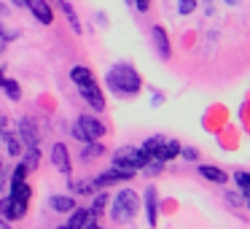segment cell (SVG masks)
<instances>
[{"label": "cell", "instance_id": "8d00e7d4", "mask_svg": "<svg viewBox=\"0 0 250 229\" xmlns=\"http://www.w3.org/2000/svg\"><path fill=\"white\" fill-rule=\"evenodd\" d=\"M0 173H3V162H0Z\"/></svg>", "mask_w": 250, "mask_h": 229}, {"label": "cell", "instance_id": "7c38bea8", "mask_svg": "<svg viewBox=\"0 0 250 229\" xmlns=\"http://www.w3.org/2000/svg\"><path fill=\"white\" fill-rule=\"evenodd\" d=\"M51 162H54V167L60 170V173H70V154H67V146L65 143H54V148H51Z\"/></svg>", "mask_w": 250, "mask_h": 229}, {"label": "cell", "instance_id": "8992f818", "mask_svg": "<svg viewBox=\"0 0 250 229\" xmlns=\"http://www.w3.org/2000/svg\"><path fill=\"white\" fill-rule=\"evenodd\" d=\"M24 175H27V167H24V164H17V170H14V175H11V194L19 197V200H27V202H30L33 189L27 186Z\"/></svg>", "mask_w": 250, "mask_h": 229}, {"label": "cell", "instance_id": "7a4b0ae2", "mask_svg": "<svg viewBox=\"0 0 250 229\" xmlns=\"http://www.w3.org/2000/svg\"><path fill=\"white\" fill-rule=\"evenodd\" d=\"M137 207H140V197H137V191L132 189H121L119 194L113 197V205H110V218H113L116 224H126L135 218Z\"/></svg>", "mask_w": 250, "mask_h": 229}, {"label": "cell", "instance_id": "ba28073f", "mask_svg": "<svg viewBox=\"0 0 250 229\" xmlns=\"http://www.w3.org/2000/svg\"><path fill=\"white\" fill-rule=\"evenodd\" d=\"M78 92H81V97L92 105V111H97V114H100V111H105V97H103V92H100V87L94 81L78 87Z\"/></svg>", "mask_w": 250, "mask_h": 229}, {"label": "cell", "instance_id": "52a82bcc", "mask_svg": "<svg viewBox=\"0 0 250 229\" xmlns=\"http://www.w3.org/2000/svg\"><path fill=\"white\" fill-rule=\"evenodd\" d=\"M132 170H124V167H110V170H105L103 175H97L94 178V189H103V186H110V183H119V181H129L132 178Z\"/></svg>", "mask_w": 250, "mask_h": 229}, {"label": "cell", "instance_id": "4dcf8cb0", "mask_svg": "<svg viewBox=\"0 0 250 229\" xmlns=\"http://www.w3.org/2000/svg\"><path fill=\"white\" fill-rule=\"evenodd\" d=\"M14 6H27V0H11Z\"/></svg>", "mask_w": 250, "mask_h": 229}, {"label": "cell", "instance_id": "836d02e7", "mask_svg": "<svg viewBox=\"0 0 250 229\" xmlns=\"http://www.w3.org/2000/svg\"><path fill=\"white\" fill-rule=\"evenodd\" d=\"M3 14H8V11H6V6H3V3H0V17H3Z\"/></svg>", "mask_w": 250, "mask_h": 229}, {"label": "cell", "instance_id": "30bf717a", "mask_svg": "<svg viewBox=\"0 0 250 229\" xmlns=\"http://www.w3.org/2000/svg\"><path fill=\"white\" fill-rule=\"evenodd\" d=\"M27 8L33 11V17L43 24H51L54 22V11H51L49 0H27Z\"/></svg>", "mask_w": 250, "mask_h": 229}, {"label": "cell", "instance_id": "83f0119b", "mask_svg": "<svg viewBox=\"0 0 250 229\" xmlns=\"http://www.w3.org/2000/svg\"><path fill=\"white\" fill-rule=\"evenodd\" d=\"M14 38H17V30H6L0 24V41H14Z\"/></svg>", "mask_w": 250, "mask_h": 229}, {"label": "cell", "instance_id": "cb8c5ba5", "mask_svg": "<svg viewBox=\"0 0 250 229\" xmlns=\"http://www.w3.org/2000/svg\"><path fill=\"white\" fill-rule=\"evenodd\" d=\"M105 148L100 146L97 140H86V146H83V151H81V157L83 159H94V157H100V154H103Z\"/></svg>", "mask_w": 250, "mask_h": 229}, {"label": "cell", "instance_id": "3957f363", "mask_svg": "<svg viewBox=\"0 0 250 229\" xmlns=\"http://www.w3.org/2000/svg\"><path fill=\"white\" fill-rule=\"evenodd\" d=\"M151 162V157H148L143 148H135V146H121V148H116V154H113V164L116 167H124V170H143L146 164Z\"/></svg>", "mask_w": 250, "mask_h": 229}, {"label": "cell", "instance_id": "d6a6232c", "mask_svg": "<svg viewBox=\"0 0 250 229\" xmlns=\"http://www.w3.org/2000/svg\"><path fill=\"white\" fill-rule=\"evenodd\" d=\"M3 51H6V44H3V41H0V57H3Z\"/></svg>", "mask_w": 250, "mask_h": 229}, {"label": "cell", "instance_id": "e0dca14e", "mask_svg": "<svg viewBox=\"0 0 250 229\" xmlns=\"http://www.w3.org/2000/svg\"><path fill=\"white\" fill-rule=\"evenodd\" d=\"M49 207L57 213H70L73 207H76V200H73V197H65V194H54V197H49Z\"/></svg>", "mask_w": 250, "mask_h": 229}, {"label": "cell", "instance_id": "484cf974", "mask_svg": "<svg viewBox=\"0 0 250 229\" xmlns=\"http://www.w3.org/2000/svg\"><path fill=\"white\" fill-rule=\"evenodd\" d=\"M194 8H196V0H178V14H180V17L194 14Z\"/></svg>", "mask_w": 250, "mask_h": 229}, {"label": "cell", "instance_id": "e575fe53", "mask_svg": "<svg viewBox=\"0 0 250 229\" xmlns=\"http://www.w3.org/2000/svg\"><path fill=\"white\" fill-rule=\"evenodd\" d=\"M3 227H6V218H3V216H0V229H3Z\"/></svg>", "mask_w": 250, "mask_h": 229}, {"label": "cell", "instance_id": "4fadbf2b", "mask_svg": "<svg viewBox=\"0 0 250 229\" xmlns=\"http://www.w3.org/2000/svg\"><path fill=\"white\" fill-rule=\"evenodd\" d=\"M19 135H22L24 146H38V130H35V121L22 116L19 119Z\"/></svg>", "mask_w": 250, "mask_h": 229}, {"label": "cell", "instance_id": "8fae6325", "mask_svg": "<svg viewBox=\"0 0 250 229\" xmlns=\"http://www.w3.org/2000/svg\"><path fill=\"white\" fill-rule=\"evenodd\" d=\"M73 216H70V221H67V229H81V227H94V213L92 210H86V207H73Z\"/></svg>", "mask_w": 250, "mask_h": 229}, {"label": "cell", "instance_id": "d6986e66", "mask_svg": "<svg viewBox=\"0 0 250 229\" xmlns=\"http://www.w3.org/2000/svg\"><path fill=\"white\" fill-rule=\"evenodd\" d=\"M57 6L65 11V17H67V22H70V27H73V33H81V22H78V17H76V11H73V6L67 3V0H57Z\"/></svg>", "mask_w": 250, "mask_h": 229}, {"label": "cell", "instance_id": "2e32d148", "mask_svg": "<svg viewBox=\"0 0 250 229\" xmlns=\"http://www.w3.org/2000/svg\"><path fill=\"white\" fill-rule=\"evenodd\" d=\"M196 170H199V175L202 178H207V181H212V183H226L229 181V175L223 173L221 167H210V164H196Z\"/></svg>", "mask_w": 250, "mask_h": 229}, {"label": "cell", "instance_id": "603a6c76", "mask_svg": "<svg viewBox=\"0 0 250 229\" xmlns=\"http://www.w3.org/2000/svg\"><path fill=\"white\" fill-rule=\"evenodd\" d=\"M162 140H164V137H162V135H151V137H148V140H146V143H143V146H140V148H143V151H146V154H148V157H151V159H153V154H156V151H159V146H162Z\"/></svg>", "mask_w": 250, "mask_h": 229}, {"label": "cell", "instance_id": "ac0fdd59", "mask_svg": "<svg viewBox=\"0 0 250 229\" xmlns=\"http://www.w3.org/2000/svg\"><path fill=\"white\" fill-rule=\"evenodd\" d=\"M70 81L76 84V87H83V84H92V81H94V76H92V70H89V68L76 65V68L70 70Z\"/></svg>", "mask_w": 250, "mask_h": 229}, {"label": "cell", "instance_id": "f546056e", "mask_svg": "<svg viewBox=\"0 0 250 229\" xmlns=\"http://www.w3.org/2000/svg\"><path fill=\"white\" fill-rule=\"evenodd\" d=\"M137 6V11H148V0H132Z\"/></svg>", "mask_w": 250, "mask_h": 229}, {"label": "cell", "instance_id": "d590c367", "mask_svg": "<svg viewBox=\"0 0 250 229\" xmlns=\"http://www.w3.org/2000/svg\"><path fill=\"white\" fill-rule=\"evenodd\" d=\"M3 81H6V76H3V73H0V87H3Z\"/></svg>", "mask_w": 250, "mask_h": 229}, {"label": "cell", "instance_id": "d4e9b609", "mask_svg": "<svg viewBox=\"0 0 250 229\" xmlns=\"http://www.w3.org/2000/svg\"><path fill=\"white\" fill-rule=\"evenodd\" d=\"M234 183H237L239 189L245 191V194H250V173H242V170H237V173H234Z\"/></svg>", "mask_w": 250, "mask_h": 229}, {"label": "cell", "instance_id": "5b68a950", "mask_svg": "<svg viewBox=\"0 0 250 229\" xmlns=\"http://www.w3.org/2000/svg\"><path fill=\"white\" fill-rule=\"evenodd\" d=\"M24 213H27V200H19L14 194L0 200V216L6 218V221H19Z\"/></svg>", "mask_w": 250, "mask_h": 229}, {"label": "cell", "instance_id": "7402d4cb", "mask_svg": "<svg viewBox=\"0 0 250 229\" xmlns=\"http://www.w3.org/2000/svg\"><path fill=\"white\" fill-rule=\"evenodd\" d=\"M3 89H6L8 100H14V103H17V100H22V89H19V84L14 81V78H6V81H3Z\"/></svg>", "mask_w": 250, "mask_h": 229}, {"label": "cell", "instance_id": "9a60e30c", "mask_svg": "<svg viewBox=\"0 0 250 229\" xmlns=\"http://www.w3.org/2000/svg\"><path fill=\"white\" fill-rule=\"evenodd\" d=\"M146 213H148V224H156V218H159V197H156V189H153V186L146 189Z\"/></svg>", "mask_w": 250, "mask_h": 229}, {"label": "cell", "instance_id": "9c48e42d", "mask_svg": "<svg viewBox=\"0 0 250 229\" xmlns=\"http://www.w3.org/2000/svg\"><path fill=\"white\" fill-rule=\"evenodd\" d=\"M151 41H153V49H156L159 60H169L172 49H169V38H167V33H164L162 24H153V30H151Z\"/></svg>", "mask_w": 250, "mask_h": 229}, {"label": "cell", "instance_id": "ffe728a7", "mask_svg": "<svg viewBox=\"0 0 250 229\" xmlns=\"http://www.w3.org/2000/svg\"><path fill=\"white\" fill-rule=\"evenodd\" d=\"M0 137H3V143H6V148H8V154H11V157H19V154H22V146H19V137L17 135H11V132H6V130H0Z\"/></svg>", "mask_w": 250, "mask_h": 229}, {"label": "cell", "instance_id": "f1b7e54d", "mask_svg": "<svg viewBox=\"0 0 250 229\" xmlns=\"http://www.w3.org/2000/svg\"><path fill=\"white\" fill-rule=\"evenodd\" d=\"M183 157L188 159V162H196V151H194V148H186V151H183Z\"/></svg>", "mask_w": 250, "mask_h": 229}, {"label": "cell", "instance_id": "6da1fadb", "mask_svg": "<svg viewBox=\"0 0 250 229\" xmlns=\"http://www.w3.org/2000/svg\"><path fill=\"white\" fill-rule=\"evenodd\" d=\"M105 84H108V89L113 94H119V97H135V94L143 89L140 73H137L132 65H124V62L113 65L108 73H105Z\"/></svg>", "mask_w": 250, "mask_h": 229}, {"label": "cell", "instance_id": "277c9868", "mask_svg": "<svg viewBox=\"0 0 250 229\" xmlns=\"http://www.w3.org/2000/svg\"><path fill=\"white\" fill-rule=\"evenodd\" d=\"M73 135L78 137V140H100V137L105 135V124L97 119V116H89L83 114L81 119H78V124L73 127Z\"/></svg>", "mask_w": 250, "mask_h": 229}, {"label": "cell", "instance_id": "4316f807", "mask_svg": "<svg viewBox=\"0 0 250 229\" xmlns=\"http://www.w3.org/2000/svg\"><path fill=\"white\" fill-rule=\"evenodd\" d=\"M105 205H108V194H97V200H94V205L89 207V210H92L94 216H100V213L105 210Z\"/></svg>", "mask_w": 250, "mask_h": 229}, {"label": "cell", "instance_id": "1f68e13d", "mask_svg": "<svg viewBox=\"0 0 250 229\" xmlns=\"http://www.w3.org/2000/svg\"><path fill=\"white\" fill-rule=\"evenodd\" d=\"M223 3H229V6H237L239 0H223Z\"/></svg>", "mask_w": 250, "mask_h": 229}, {"label": "cell", "instance_id": "5bb4252c", "mask_svg": "<svg viewBox=\"0 0 250 229\" xmlns=\"http://www.w3.org/2000/svg\"><path fill=\"white\" fill-rule=\"evenodd\" d=\"M180 154V143L178 140H162V146H159V151L153 154V159H159V162H169L172 157H178Z\"/></svg>", "mask_w": 250, "mask_h": 229}, {"label": "cell", "instance_id": "44dd1931", "mask_svg": "<svg viewBox=\"0 0 250 229\" xmlns=\"http://www.w3.org/2000/svg\"><path fill=\"white\" fill-rule=\"evenodd\" d=\"M38 162H41V151H38V146H27V154H24V167L27 170H35L38 167Z\"/></svg>", "mask_w": 250, "mask_h": 229}]
</instances>
